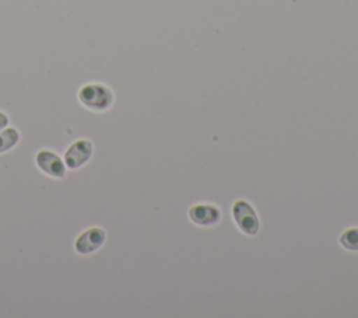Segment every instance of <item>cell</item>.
Returning <instances> with one entry per match:
<instances>
[{
  "label": "cell",
  "mask_w": 358,
  "mask_h": 318,
  "mask_svg": "<svg viewBox=\"0 0 358 318\" xmlns=\"http://www.w3.org/2000/svg\"><path fill=\"white\" fill-rule=\"evenodd\" d=\"M94 154V144L88 139H77L74 140L64 151L63 160L66 163L67 170H78L84 167Z\"/></svg>",
  "instance_id": "cell-4"
},
{
  "label": "cell",
  "mask_w": 358,
  "mask_h": 318,
  "mask_svg": "<svg viewBox=\"0 0 358 318\" xmlns=\"http://www.w3.org/2000/svg\"><path fill=\"white\" fill-rule=\"evenodd\" d=\"M35 164L41 172L55 179H63L67 174L63 157L49 148H42L35 154Z\"/></svg>",
  "instance_id": "cell-3"
},
{
  "label": "cell",
  "mask_w": 358,
  "mask_h": 318,
  "mask_svg": "<svg viewBox=\"0 0 358 318\" xmlns=\"http://www.w3.org/2000/svg\"><path fill=\"white\" fill-rule=\"evenodd\" d=\"M340 244L350 251H358V227L347 228L340 235Z\"/></svg>",
  "instance_id": "cell-8"
},
{
  "label": "cell",
  "mask_w": 358,
  "mask_h": 318,
  "mask_svg": "<svg viewBox=\"0 0 358 318\" xmlns=\"http://www.w3.org/2000/svg\"><path fill=\"white\" fill-rule=\"evenodd\" d=\"M21 139V134L17 127L7 126L3 130H0V154H4L10 150H13Z\"/></svg>",
  "instance_id": "cell-7"
},
{
  "label": "cell",
  "mask_w": 358,
  "mask_h": 318,
  "mask_svg": "<svg viewBox=\"0 0 358 318\" xmlns=\"http://www.w3.org/2000/svg\"><path fill=\"white\" fill-rule=\"evenodd\" d=\"M77 98L84 108L92 112H105L115 102V94L110 87L98 81L81 85Z\"/></svg>",
  "instance_id": "cell-1"
},
{
  "label": "cell",
  "mask_w": 358,
  "mask_h": 318,
  "mask_svg": "<svg viewBox=\"0 0 358 318\" xmlns=\"http://www.w3.org/2000/svg\"><path fill=\"white\" fill-rule=\"evenodd\" d=\"M189 217H190V220L194 224H199V226H213V224H215L220 220L221 212L214 205L199 203V205H194V206L190 207Z\"/></svg>",
  "instance_id": "cell-6"
},
{
  "label": "cell",
  "mask_w": 358,
  "mask_h": 318,
  "mask_svg": "<svg viewBox=\"0 0 358 318\" xmlns=\"http://www.w3.org/2000/svg\"><path fill=\"white\" fill-rule=\"evenodd\" d=\"M106 241V231L99 226H92L83 230L74 240V251L78 255H91L101 249Z\"/></svg>",
  "instance_id": "cell-2"
},
{
  "label": "cell",
  "mask_w": 358,
  "mask_h": 318,
  "mask_svg": "<svg viewBox=\"0 0 358 318\" xmlns=\"http://www.w3.org/2000/svg\"><path fill=\"white\" fill-rule=\"evenodd\" d=\"M8 123H10V118H8V115H7L6 112L0 111V130H3L4 127H7V126H8Z\"/></svg>",
  "instance_id": "cell-9"
},
{
  "label": "cell",
  "mask_w": 358,
  "mask_h": 318,
  "mask_svg": "<svg viewBox=\"0 0 358 318\" xmlns=\"http://www.w3.org/2000/svg\"><path fill=\"white\" fill-rule=\"evenodd\" d=\"M234 220L241 231L248 235H255L259 230V219L250 203L243 199H239L232 206Z\"/></svg>",
  "instance_id": "cell-5"
}]
</instances>
